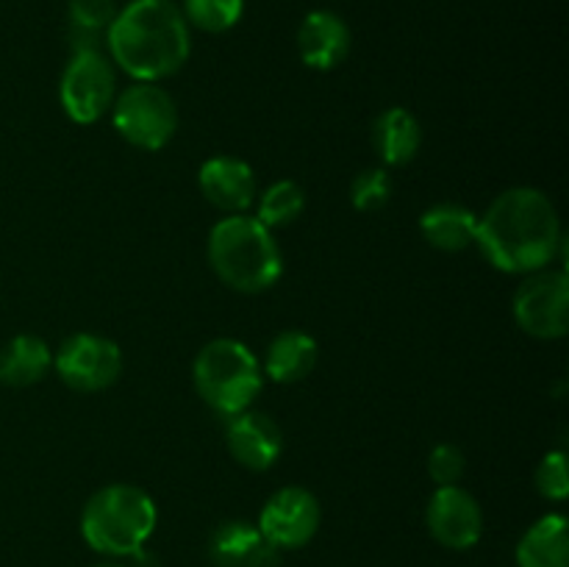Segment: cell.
Listing matches in <instances>:
<instances>
[{
  "mask_svg": "<svg viewBox=\"0 0 569 567\" xmlns=\"http://www.w3.org/2000/svg\"><path fill=\"white\" fill-rule=\"evenodd\" d=\"M476 245L503 272H537L550 267L565 248L553 200L533 187L506 189L487 215L478 217Z\"/></svg>",
  "mask_w": 569,
  "mask_h": 567,
  "instance_id": "obj_1",
  "label": "cell"
},
{
  "mask_svg": "<svg viewBox=\"0 0 569 567\" xmlns=\"http://www.w3.org/2000/svg\"><path fill=\"white\" fill-rule=\"evenodd\" d=\"M109 59L133 81L170 78L192 53V33L172 0H131L106 31Z\"/></svg>",
  "mask_w": 569,
  "mask_h": 567,
  "instance_id": "obj_2",
  "label": "cell"
},
{
  "mask_svg": "<svg viewBox=\"0 0 569 567\" xmlns=\"http://www.w3.org/2000/svg\"><path fill=\"white\" fill-rule=\"evenodd\" d=\"M209 265L226 287L256 295L283 272V256L264 222L250 215H228L209 233Z\"/></svg>",
  "mask_w": 569,
  "mask_h": 567,
  "instance_id": "obj_3",
  "label": "cell"
},
{
  "mask_svg": "<svg viewBox=\"0 0 569 567\" xmlns=\"http://www.w3.org/2000/svg\"><path fill=\"white\" fill-rule=\"evenodd\" d=\"M153 498L133 484H109L87 500L81 511V534L92 550L114 559H128L144 548L156 531Z\"/></svg>",
  "mask_w": 569,
  "mask_h": 567,
  "instance_id": "obj_4",
  "label": "cell"
},
{
  "mask_svg": "<svg viewBox=\"0 0 569 567\" xmlns=\"http://www.w3.org/2000/svg\"><path fill=\"white\" fill-rule=\"evenodd\" d=\"M192 381L203 404L222 417H233L250 409L261 392L259 359L239 339H211L200 348L192 365Z\"/></svg>",
  "mask_w": 569,
  "mask_h": 567,
  "instance_id": "obj_5",
  "label": "cell"
},
{
  "mask_svg": "<svg viewBox=\"0 0 569 567\" xmlns=\"http://www.w3.org/2000/svg\"><path fill=\"white\" fill-rule=\"evenodd\" d=\"M114 128L128 145L139 150H161L178 128L172 94L153 81H133L111 106Z\"/></svg>",
  "mask_w": 569,
  "mask_h": 567,
  "instance_id": "obj_6",
  "label": "cell"
},
{
  "mask_svg": "<svg viewBox=\"0 0 569 567\" xmlns=\"http://www.w3.org/2000/svg\"><path fill=\"white\" fill-rule=\"evenodd\" d=\"M59 98L67 117L78 126H92V122L103 120L117 98L114 61L106 56V50L72 53L61 72Z\"/></svg>",
  "mask_w": 569,
  "mask_h": 567,
  "instance_id": "obj_7",
  "label": "cell"
},
{
  "mask_svg": "<svg viewBox=\"0 0 569 567\" xmlns=\"http://www.w3.org/2000/svg\"><path fill=\"white\" fill-rule=\"evenodd\" d=\"M515 320L537 339H561L569 331V278L565 270L528 272L515 292Z\"/></svg>",
  "mask_w": 569,
  "mask_h": 567,
  "instance_id": "obj_8",
  "label": "cell"
},
{
  "mask_svg": "<svg viewBox=\"0 0 569 567\" xmlns=\"http://www.w3.org/2000/svg\"><path fill=\"white\" fill-rule=\"evenodd\" d=\"M53 367L76 392H100L120 378L122 350L100 334H72L53 356Z\"/></svg>",
  "mask_w": 569,
  "mask_h": 567,
  "instance_id": "obj_9",
  "label": "cell"
},
{
  "mask_svg": "<svg viewBox=\"0 0 569 567\" xmlns=\"http://www.w3.org/2000/svg\"><path fill=\"white\" fill-rule=\"evenodd\" d=\"M320 520L322 509L315 493L303 487H281L261 509L259 528L278 550H295L315 539Z\"/></svg>",
  "mask_w": 569,
  "mask_h": 567,
  "instance_id": "obj_10",
  "label": "cell"
},
{
  "mask_svg": "<svg viewBox=\"0 0 569 567\" xmlns=\"http://www.w3.org/2000/svg\"><path fill=\"white\" fill-rule=\"evenodd\" d=\"M426 523L431 537L450 550L472 548L483 534L481 504L459 484L437 487L428 500Z\"/></svg>",
  "mask_w": 569,
  "mask_h": 567,
  "instance_id": "obj_11",
  "label": "cell"
},
{
  "mask_svg": "<svg viewBox=\"0 0 569 567\" xmlns=\"http://www.w3.org/2000/svg\"><path fill=\"white\" fill-rule=\"evenodd\" d=\"M226 442L233 459L248 470H270L283 454V431L264 411H239L228 417Z\"/></svg>",
  "mask_w": 569,
  "mask_h": 567,
  "instance_id": "obj_12",
  "label": "cell"
},
{
  "mask_svg": "<svg viewBox=\"0 0 569 567\" xmlns=\"http://www.w3.org/2000/svg\"><path fill=\"white\" fill-rule=\"evenodd\" d=\"M198 183L203 198L226 215H244L259 195L253 167L237 156H214L203 161Z\"/></svg>",
  "mask_w": 569,
  "mask_h": 567,
  "instance_id": "obj_13",
  "label": "cell"
},
{
  "mask_svg": "<svg viewBox=\"0 0 569 567\" xmlns=\"http://www.w3.org/2000/svg\"><path fill=\"white\" fill-rule=\"evenodd\" d=\"M298 53L311 70H333L350 53V28L337 11L317 9L298 28Z\"/></svg>",
  "mask_w": 569,
  "mask_h": 567,
  "instance_id": "obj_14",
  "label": "cell"
},
{
  "mask_svg": "<svg viewBox=\"0 0 569 567\" xmlns=\"http://www.w3.org/2000/svg\"><path fill=\"white\" fill-rule=\"evenodd\" d=\"M209 559L214 567H278V548L253 523L228 520L211 534Z\"/></svg>",
  "mask_w": 569,
  "mask_h": 567,
  "instance_id": "obj_15",
  "label": "cell"
},
{
  "mask_svg": "<svg viewBox=\"0 0 569 567\" xmlns=\"http://www.w3.org/2000/svg\"><path fill=\"white\" fill-rule=\"evenodd\" d=\"M517 567H569V523L545 515L517 543Z\"/></svg>",
  "mask_w": 569,
  "mask_h": 567,
  "instance_id": "obj_16",
  "label": "cell"
},
{
  "mask_svg": "<svg viewBox=\"0 0 569 567\" xmlns=\"http://www.w3.org/2000/svg\"><path fill=\"white\" fill-rule=\"evenodd\" d=\"M372 145L387 167H403L417 156L422 145V128L411 111L392 106L381 111L372 126Z\"/></svg>",
  "mask_w": 569,
  "mask_h": 567,
  "instance_id": "obj_17",
  "label": "cell"
},
{
  "mask_svg": "<svg viewBox=\"0 0 569 567\" xmlns=\"http://www.w3.org/2000/svg\"><path fill=\"white\" fill-rule=\"evenodd\" d=\"M53 367V350L37 334H17L0 350V381L9 387H31Z\"/></svg>",
  "mask_w": 569,
  "mask_h": 567,
  "instance_id": "obj_18",
  "label": "cell"
},
{
  "mask_svg": "<svg viewBox=\"0 0 569 567\" xmlns=\"http://www.w3.org/2000/svg\"><path fill=\"white\" fill-rule=\"evenodd\" d=\"M420 231L431 248L459 253V250L476 245L478 215L459 203H437L422 215Z\"/></svg>",
  "mask_w": 569,
  "mask_h": 567,
  "instance_id": "obj_19",
  "label": "cell"
},
{
  "mask_svg": "<svg viewBox=\"0 0 569 567\" xmlns=\"http://www.w3.org/2000/svg\"><path fill=\"white\" fill-rule=\"evenodd\" d=\"M317 356L320 350H317L315 337L303 331H281L267 348L261 372H267L278 384H298L315 370Z\"/></svg>",
  "mask_w": 569,
  "mask_h": 567,
  "instance_id": "obj_20",
  "label": "cell"
},
{
  "mask_svg": "<svg viewBox=\"0 0 569 567\" xmlns=\"http://www.w3.org/2000/svg\"><path fill=\"white\" fill-rule=\"evenodd\" d=\"M114 0H70L67 14H70V44L72 53L83 50H103L106 31L117 17Z\"/></svg>",
  "mask_w": 569,
  "mask_h": 567,
  "instance_id": "obj_21",
  "label": "cell"
},
{
  "mask_svg": "<svg viewBox=\"0 0 569 567\" xmlns=\"http://www.w3.org/2000/svg\"><path fill=\"white\" fill-rule=\"evenodd\" d=\"M306 209V192L298 181H276L261 192L259 215L256 220L264 222L267 228L292 226Z\"/></svg>",
  "mask_w": 569,
  "mask_h": 567,
  "instance_id": "obj_22",
  "label": "cell"
},
{
  "mask_svg": "<svg viewBox=\"0 0 569 567\" xmlns=\"http://www.w3.org/2000/svg\"><path fill=\"white\" fill-rule=\"evenodd\" d=\"M181 14L206 33H226L242 20L244 0H183Z\"/></svg>",
  "mask_w": 569,
  "mask_h": 567,
  "instance_id": "obj_23",
  "label": "cell"
},
{
  "mask_svg": "<svg viewBox=\"0 0 569 567\" xmlns=\"http://www.w3.org/2000/svg\"><path fill=\"white\" fill-rule=\"evenodd\" d=\"M392 198V178L383 167H372V170H361L353 178L350 187V200L359 211H378L389 203Z\"/></svg>",
  "mask_w": 569,
  "mask_h": 567,
  "instance_id": "obj_24",
  "label": "cell"
},
{
  "mask_svg": "<svg viewBox=\"0 0 569 567\" xmlns=\"http://www.w3.org/2000/svg\"><path fill=\"white\" fill-rule=\"evenodd\" d=\"M537 489L548 500H565L569 495V467L565 450H550L537 467Z\"/></svg>",
  "mask_w": 569,
  "mask_h": 567,
  "instance_id": "obj_25",
  "label": "cell"
},
{
  "mask_svg": "<svg viewBox=\"0 0 569 567\" xmlns=\"http://www.w3.org/2000/svg\"><path fill=\"white\" fill-rule=\"evenodd\" d=\"M465 454L456 445L442 442L428 454V476L437 487H453L465 476Z\"/></svg>",
  "mask_w": 569,
  "mask_h": 567,
  "instance_id": "obj_26",
  "label": "cell"
},
{
  "mask_svg": "<svg viewBox=\"0 0 569 567\" xmlns=\"http://www.w3.org/2000/svg\"><path fill=\"white\" fill-rule=\"evenodd\" d=\"M128 559H131V565L128 567H159V559H156V556L144 548H139L137 554H131Z\"/></svg>",
  "mask_w": 569,
  "mask_h": 567,
  "instance_id": "obj_27",
  "label": "cell"
},
{
  "mask_svg": "<svg viewBox=\"0 0 569 567\" xmlns=\"http://www.w3.org/2000/svg\"><path fill=\"white\" fill-rule=\"evenodd\" d=\"M94 567H126V565H117V561H100V565Z\"/></svg>",
  "mask_w": 569,
  "mask_h": 567,
  "instance_id": "obj_28",
  "label": "cell"
}]
</instances>
